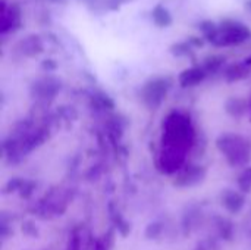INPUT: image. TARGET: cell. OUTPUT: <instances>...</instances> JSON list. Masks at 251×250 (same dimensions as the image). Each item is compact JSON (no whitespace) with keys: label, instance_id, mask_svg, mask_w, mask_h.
Listing matches in <instances>:
<instances>
[{"label":"cell","instance_id":"16","mask_svg":"<svg viewBox=\"0 0 251 250\" xmlns=\"http://www.w3.org/2000/svg\"><path fill=\"white\" fill-rule=\"evenodd\" d=\"M132 0H101L100 1V7H103V10H119L124 4L129 3Z\"/></svg>","mask_w":251,"mask_h":250},{"label":"cell","instance_id":"19","mask_svg":"<svg viewBox=\"0 0 251 250\" xmlns=\"http://www.w3.org/2000/svg\"><path fill=\"white\" fill-rule=\"evenodd\" d=\"M244 6H246V10H249V12H251V0H247Z\"/></svg>","mask_w":251,"mask_h":250},{"label":"cell","instance_id":"18","mask_svg":"<svg viewBox=\"0 0 251 250\" xmlns=\"http://www.w3.org/2000/svg\"><path fill=\"white\" fill-rule=\"evenodd\" d=\"M79 1H84V3H87L88 6L100 7V1H101V0H79Z\"/></svg>","mask_w":251,"mask_h":250},{"label":"cell","instance_id":"20","mask_svg":"<svg viewBox=\"0 0 251 250\" xmlns=\"http://www.w3.org/2000/svg\"><path fill=\"white\" fill-rule=\"evenodd\" d=\"M244 62H246V65H249V66L251 68V55L250 56H247V57L244 59Z\"/></svg>","mask_w":251,"mask_h":250},{"label":"cell","instance_id":"10","mask_svg":"<svg viewBox=\"0 0 251 250\" xmlns=\"http://www.w3.org/2000/svg\"><path fill=\"white\" fill-rule=\"evenodd\" d=\"M250 66L246 65V62H237L232 65H228L224 69V77L228 83H235L240 80H244L250 74Z\"/></svg>","mask_w":251,"mask_h":250},{"label":"cell","instance_id":"2","mask_svg":"<svg viewBox=\"0 0 251 250\" xmlns=\"http://www.w3.org/2000/svg\"><path fill=\"white\" fill-rule=\"evenodd\" d=\"M216 144L232 167H243L249 164L251 158V144L247 139L237 134H225L218 139Z\"/></svg>","mask_w":251,"mask_h":250},{"label":"cell","instance_id":"1","mask_svg":"<svg viewBox=\"0 0 251 250\" xmlns=\"http://www.w3.org/2000/svg\"><path fill=\"white\" fill-rule=\"evenodd\" d=\"M199 29L203 38L218 49L238 47L251 38L250 27L232 18H224L219 22L204 19L199 24Z\"/></svg>","mask_w":251,"mask_h":250},{"label":"cell","instance_id":"3","mask_svg":"<svg viewBox=\"0 0 251 250\" xmlns=\"http://www.w3.org/2000/svg\"><path fill=\"white\" fill-rule=\"evenodd\" d=\"M172 87V80L169 77H156L149 80L141 87V99L149 109H157Z\"/></svg>","mask_w":251,"mask_h":250},{"label":"cell","instance_id":"17","mask_svg":"<svg viewBox=\"0 0 251 250\" xmlns=\"http://www.w3.org/2000/svg\"><path fill=\"white\" fill-rule=\"evenodd\" d=\"M43 68L47 69V71H50V69H54V68H56V63H54L51 59H49V60H44V62H43Z\"/></svg>","mask_w":251,"mask_h":250},{"label":"cell","instance_id":"22","mask_svg":"<svg viewBox=\"0 0 251 250\" xmlns=\"http://www.w3.org/2000/svg\"><path fill=\"white\" fill-rule=\"evenodd\" d=\"M197 250H206L204 248H197Z\"/></svg>","mask_w":251,"mask_h":250},{"label":"cell","instance_id":"12","mask_svg":"<svg viewBox=\"0 0 251 250\" xmlns=\"http://www.w3.org/2000/svg\"><path fill=\"white\" fill-rule=\"evenodd\" d=\"M225 62H226V59L224 56H221V55H210V56H207L204 59V62L201 63V66L204 68V71L209 75V74H216L221 69H224Z\"/></svg>","mask_w":251,"mask_h":250},{"label":"cell","instance_id":"21","mask_svg":"<svg viewBox=\"0 0 251 250\" xmlns=\"http://www.w3.org/2000/svg\"><path fill=\"white\" fill-rule=\"evenodd\" d=\"M50 1H53V3H63L65 0H50Z\"/></svg>","mask_w":251,"mask_h":250},{"label":"cell","instance_id":"13","mask_svg":"<svg viewBox=\"0 0 251 250\" xmlns=\"http://www.w3.org/2000/svg\"><path fill=\"white\" fill-rule=\"evenodd\" d=\"M169 52L175 57H193L194 56V47L190 44L188 40H185V41H176V43L171 44Z\"/></svg>","mask_w":251,"mask_h":250},{"label":"cell","instance_id":"6","mask_svg":"<svg viewBox=\"0 0 251 250\" xmlns=\"http://www.w3.org/2000/svg\"><path fill=\"white\" fill-rule=\"evenodd\" d=\"M60 87L62 84L56 77L46 75L31 84V94L38 100H50L57 94V91H60Z\"/></svg>","mask_w":251,"mask_h":250},{"label":"cell","instance_id":"11","mask_svg":"<svg viewBox=\"0 0 251 250\" xmlns=\"http://www.w3.org/2000/svg\"><path fill=\"white\" fill-rule=\"evenodd\" d=\"M204 177V169L200 167H191L188 168V171H185L176 181L175 184L181 186V187H187V186H194L199 181H201V178Z\"/></svg>","mask_w":251,"mask_h":250},{"label":"cell","instance_id":"4","mask_svg":"<svg viewBox=\"0 0 251 250\" xmlns=\"http://www.w3.org/2000/svg\"><path fill=\"white\" fill-rule=\"evenodd\" d=\"M24 25V12L18 1H0V34L7 37L19 31Z\"/></svg>","mask_w":251,"mask_h":250},{"label":"cell","instance_id":"9","mask_svg":"<svg viewBox=\"0 0 251 250\" xmlns=\"http://www.w3.org/2000/svg\"><path fill=\"white\" fill-rule=\"evenodd\" d=\"M150 16H151L153 24L157 28H169L174 24V16H172L171 10L165 4H162V3H157L151 9Z\"/></svg>","mask_w":251,"mask_h":250},{"label":"cell","instance_id":"8","mask_svg":"<svg viewBox=\"0 0 251 250\" xmlns=\"http://www.w3.org/2000/svg\"><path fill=\"white\" fill-rule=\"evenodd\" d=\"M221 200H222V206L231 212V214H237L243 209L244 206V196L238 192H234V190H225L221 196Z\"/></svg>","mask_w":251,"mask_h":250},{"label":"cell","instance_id":"5","mask_svg":"<svg viewBox=\"0 0 251 250\" xmlns=\"http://www.w3.org/2000/svg\"><path fill=\"white\" fill-rule=\"evenodd\" d=\"M12 52L15 56L28 59V57H37L44 52V41L38 34H26L25 37L19 38L13 47Z\"/></svg>","mask_w":251,"mask_h":250},{"label":"cell","instance_id":"14","mask_svg":"<svg viewBox=\"0 0 251 250\" xmlns=\"http://www.w3.org/2000/svg\"><path fill=\"white\" fill-rule=\"evenodd\" d=\"M244 108H246V105L240 99H232L226 103V111L234 116H240L244 112Z\"/></svg>","mask_w":251,"mask_h":250},{"label":"cell","instance_id":"7","mask_svg":"<svg viewBox=\"0 0 251 250\" xmlns=\"http://www.w3.org/2000/svg\"><path fill=\"white\" fill-rule=\"evenodd\" d=\"M206 77H207V72L204 71V68L201 65H194L191 68L184 69L178 75V83L182 88H191L203 83Z\"/></svg>","mask_w":251,"mask_h":250},{"label":"cell","instance_id":"15","mask_svg":"<svg viewBox=\"0 0 251 250\" xmlns=\"http://www.w3.org/2000/svg\"><path fill=\"white\" fill-rule=\"evenodd\" d=\"M238 187H240V190L241 192H251V167L250 168H247L241 175H240V178H238Z\"/></svg>","mask_w":251,"mask_h":250}]
</instances>
